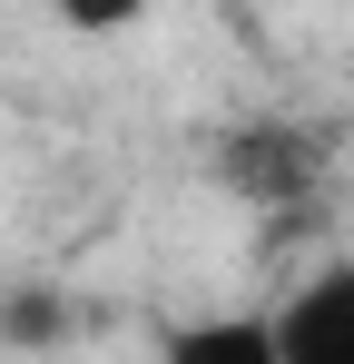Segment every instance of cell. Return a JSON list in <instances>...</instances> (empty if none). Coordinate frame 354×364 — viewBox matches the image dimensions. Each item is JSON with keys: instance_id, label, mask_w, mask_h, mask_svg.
Here are the masks:
<instances>
[{"instance_id": "obj_5", "label": "cell", "mask_w": 354, "mask_h": 364, "mask_svg": "<svg viewBox=\"0 0 354 364\" xmlns=\"http://www.w3.org/2000/svg\"><path fill=\"white\" fill-rule=\"evenodd\" d=\"M69 30H89V40H109V30H138L148 20V0H50Z\"/></svg>"}, {"instance_id": "obj_4", "label": "cell", "mask_w": 354, "mask_h": 364, "mask_svg": "<svg viewBox=\"0 0 354 364\" xmlns=\"http://www.w3.org/2000/svg\"><path fill=\"white\" fill-rule=\"evenodd\" d=\"M0 335H10V345H59V335H69V305L59 296H10L0 305Z\"/></svg>"}, {"instance_id": "obj_3", "label": "cell", "mask_w": 354, "mask_h": 364, "mask_svg": "<svg viewBox=\"0 0 354 364\" xmlns=\"http://www.w3.org/2000/svg\"><path fill=\"white\" fill-rule=\"evenodd\" d=\"M177 364H276L266 345V315H217V325H168Z\"/></svg>"}, {"instance_id": "obj_1", "label": "cell", "mask_w": 354, "mask_h": 364, "mask_svg": "<svg viewBox=\"0 0 354 364\" xmlns=\"http://www.w3.org/2000/svg\"><path fill=\"white\" fill-rule=\"evenodd\" d=\"M335 178V138L305 119H246L217 138V187H236L246 207H305Z\"/></svg>"}, {"instance_id": "obj_2", "label": "cell", "mask_w": 354, "mask_h": 364, "mask_svg": "<svg viewBox=\"0 0 354 364\" xmlns=\"http://www.w3.org/2000/svg\"><path fill=\"white\" fill-rule=\"evenodd\" d=\"M276 364H354V256L315 266L276 315H266Z\"/></svg>"}]
</instances>
